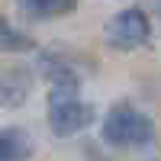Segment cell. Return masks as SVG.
<instances>
[{
    "label": "cell",
    "instance_id": "6da1fadb",
    "mask_svg": "<svg viewBox=\"0 0 161 161\" xmlns=\"http://www.w3.org/2000/svg\"><path fill=\"white\" fill-rule=\"evenodd\" d=\"M103 142L113 148H145L155 142V123L148 113L119 103L103 119Z\"/></svg>",
    "mask_w": 161,
    "mask_h": 161
},
{
    "label": "cell",
    "instance_id": "7a4b0ae2",
    "mask_svg": "<svg viewBox=\"0 0 161 161\" xmlns=\"http://www.w3.org/2000/svg\"><path fill=\"white\" fill-rule=\"evenodd\" d=\"M103 36H106V45H110V48H116V52H132V48L145 45V42H148V36H152L148 16H145L142 10H136V7H129V10L116 13V16L106 23Z\"/></svg>",
    "mask_w": 161,
    "mask_h": 161
},
{
    "label": "cell",
    "instance_id": "3957f363",
    "mask_svg": "<svg viewBox=\"0 0 161 161\" xmlns=\"http://www.w3.org/2000/svg\"><path fill=\"white\" fill-rule=\"evenodd\" d=\"M93 123V106L77 97H48V126L58 139L77 136Z\"/></svg>",
    "mask_w": 161,
    "mask_h": 161
},
{
    "label": "cell",
    "instance_id": "277c9868",
    "mask_svg": "<svg viewBox=\"0 0 161 161\" xmlns=\"http://www.w3.org/2000/svg\"><path fill=\"white\" fill-rule=\"evenodd\" d=\"M32 90V77L23 64H0V106L16 110L29 100Z\"/></svg>",
    "mask_w": 161,
    "mask_h": 161
},
{
    "label": "cell",
    "instance_id": "5b68a950",
    "mask_svg": "<svg viewBox=\"0 0 161 161\" xmlns=\"http://www.w3.org/2000/svg\"><path fill=\"white\" fill-rule=\"evenodd\" d=\"M32 139L23 129H0V161H29Z\"/></svg>",
    "mask_w": 161,
    "mask_h": 161
},
{
    "label": "cell",
    "instance_id": "8992f818",
    "mask_svg": "<svg viewBox=\"0 0 161 161\" xmlns=\"http://www.w3.org/2000/svg\"><path fill=\"white\" fill-rule=\"evenodd\" d=\"M23 7L32 16H61L77 7V0H23Z\"/></svg>",
    "mask_w": 161,
    "mask_h": 161
},
{
    "label": "cell",
    "instance_id": "52a82bcc",
    "mask_svg": "<svg viewBox=\"0 0 161 161\" xmlns=\"http://www.w3.org/2000/svg\"><path fill=\"white\" fill-rule=\"evenodd\" d=\"M32 48V39L23 36L19 29H13V26L0 16V52H26Z\"/></svg>",
    "mask_w": 161,
    "mask_h": 161
},
{
    "label": "cell",
    "instance_id": "ba28073f",
    "mask_svg": "<svg viewBox=\"0 0 161 161\" xmlns=\"http://www.w3.org/2000/svg\"><path fill=\"white\" fill-rule=\"evenodd\" d=\"M158 13H161V0H158Z\"/></svg>",
    "mask_w": 161,
    "mask_h": 161
}]
</instances>
